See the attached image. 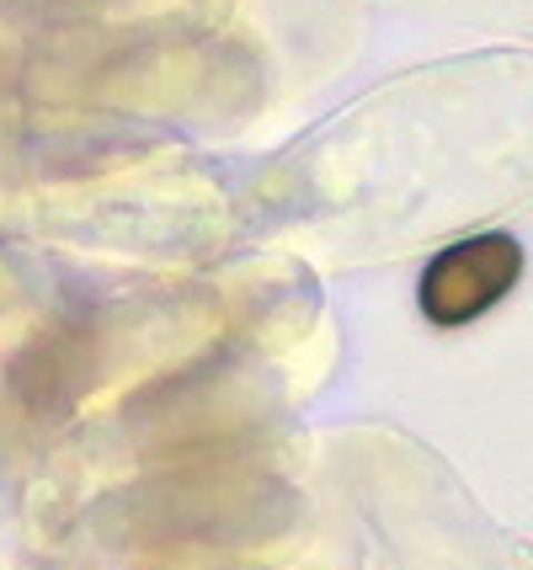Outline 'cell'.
<instances>
[{"label": "cell", "instance_id": "cell-1", "mask_svg": "<svg viewBox=\"0 0 533 570\" xmlns=\"http://www.w3.org/2000/svg\"><path fill=\"white\" fill-rule=\"evenodd\" d=\"M523 277V246L507 229H481L470 240H454L422 267L416 304L432 325L454 331V325L481 321L485 309H496Z\"/></svg>", "mask_w": 533, "mask_h": 570}]
</instances>
